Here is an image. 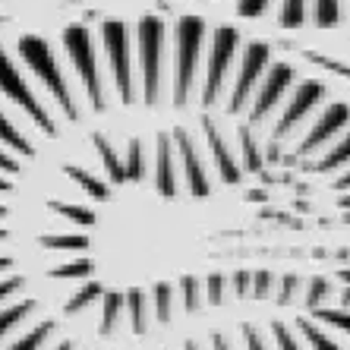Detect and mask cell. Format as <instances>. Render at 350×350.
<instances>
[{"label":"cell","mask_w":350,"mask_h":350,"mask_svg":"<svg viewBox=\"0 0 350 350\" xmlns=\"http://www.w3.org/2000/svg\"><path fill=\"white\" fill-rule=\"evenodd\" d=\"M237 19L278 29H350V0H221Z\"/></svg>","instance_id":"obj_1"},{"label":"cell","mask_w":350,"mask_h":350,"mask_svg":"<svg viewBox=\"0 0 350 350\" xmlns=\"http://www.w3.org/2000/svg\"><path fill=\"white\" fill-rule=\"evenodd\" d=\"M101 23H142V19L164 16L171 0H85Z\"/></svg>","instance_id":"obj_2"}]
</instances>
